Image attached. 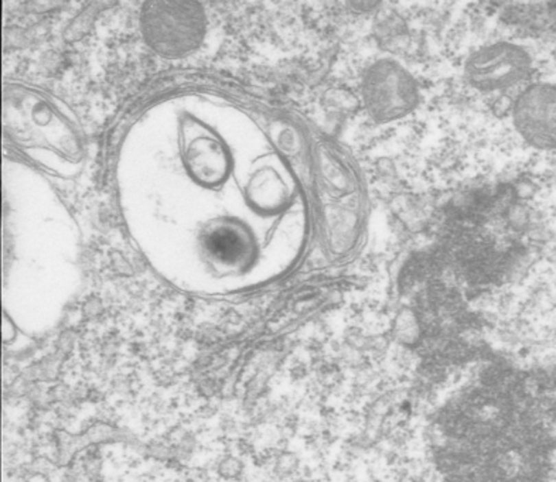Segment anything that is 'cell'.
I'll return each mask as SVG.
<instances>
[{
	"mask_svg": "<svg viewBox=\"0 0 556 482\" xmlns=\"http://www.w3.org/2000/svg\"><path fill=\"white\" fill-rule=\"evenodd\" d=\"M121 147L125 222L172 285L242 291L281 276L302 252L308 211L296 174L234 104L165 99L136 119Z\"/></svg>",
	"mask_w": 556,
	"mask_h": 482,
	"instance_id": "6da1fadb",
	"label": "cell"
},
{
	"mask_svg": "<svg viewBox=\"0 0 556 482\" xmlns=\"http://www.w3.org/2000/svg\"><path fill=\"white\" fill-rule=\"evenodd\" d=\"M425 435L439 482H551L556 372L494 354L432 411Z\"/></svg>",
	"mask_w": 556,
	"mask_h": 482,
	"instance_id": "7a4b0ae2",
	"label": "cell"
},
{
	"mask_svg": "<svg viewBox=\"0 0 556 482\" xmlns=\"http://www.w3.org/2000/svg\"><path fill=\"white\" fill-rule=\"evenodd\" d=\"M77 225L40 173L3 162V304L30 331L56 324L78 282Z\"/></svg>",
	"mask_w": 556,
	"mask_h": 482,
	"instance_id": "3957f363",
	"label": "cell"
},
{
	"mask_svg": "<svg viewBox=\"0 0 556 482\" xmlns=\"http://www.w3.org/2000/svg\"><path fill=\"white\" fill-rule=\"evenodd\" d=\"M3 129L26 157L57 176H73L82 165L78 122L61 102L27 86L5 89Z\"/></svg>",
	"mask_w": 556,
	"mask_h": 482,
	"instance_id": "277c9868",
	"label": "cell"
},
{
	"mask_svg": "<svg viewBox=\"0 0 556 482\" xmlns=\"http://www.w3.org/2000/svg\"><path fill=\"white\" fill-rule=\"evenodd\" d=\"M361 94L369 117L378 122L404 118L419 102V88L413 77L389 60L377 61L368 68Z\"/></svg>",
	"mask_w": 556,
	"mask_h": 482,
	"instance_id": "5b68a950",
	"label": "cell"
},
{
	"mask_svg": "<svg viewBox=\"0 0 556 482\" xmlns=\"http://www.w3.org/2000/svg\"><path fill=\"white\" fill-rule=\"evenodd\" d=\"M531 56L517 44L496 43L474 51L465 65L467 82L483 93L513 88L529 80Z\"/></svg>",
	"mask_w": 556,
	"mask_h": 482,
	"instance_id": "8992f818",
	"label": "cell"
},
{
	"mask_svg": "<svg viewBox=\"0 0 556 482\" xmlns=\"http://www.w3.org/2000/svg\"><path fill=\"white\" fill-rule=\"evenodd\" d=\"M516 129L522 139L540 150H556V85L532 84L513 108Z\"/></svg>",
	"mask_w": 556,
	"mask_h": 482,
	"instance_id": "52a82bcc",
	"label": "cell"
}]
</instances>
